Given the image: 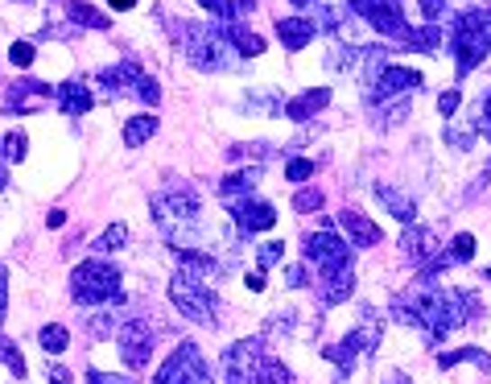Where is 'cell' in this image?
<instances>
[{
    "label": "cell",
    "mask_w": 491,
    "mask_h": 384,
    "mask_svg": "<svg viewBox=\"0 0 491 384\" xmlns=\"http://www.w3.org/2000/svg\"><path fill=\"white\" fill-rule=\"evenodd\" d=\"M294 380V376H289V368L281 364V360H277V355H260V360H256V372H252V384H289Z\"/></svg>",
    "instance_id": "23"
},
{
    "label": "cell",
    "mask_w": 491,
    "mask_h": 384,
    "mask_svg": "<svg viewBox=\"0 0 491 384\" xmlns=\"http://www.w3.org/2000/svg\"><path fill=\"white\" fill-rule=\"evenodd\" d=\"M339 232H343L355 248L380 244V227H376L368 215H359V211H339Z\"/></svg>",
    "instance_id": "14"
},
{
    "label": "cell",
    "mask_w": 491,
    "mask_h": 384,
    "mask_svg": "<svg viewBox=\"0 0 491 384\" xmlns=\"http://www.w3.org/2000/svg\"><path fill=\"white\" fill-rule=\"evenodd\" d=\"M33 59H38V54H33V41H13V46H9V62L17 70L33 67Z\"/></svg>",
    "instance_id": "30"
},
{
    "label": "cell",
    "mask_w": 491,
    "mask_h": 384,
    "mask_svg": "<svg viewBox=\"0 0 491 384\" xmlns=\"http://www.w3.org/2000/svg\"><path fill=\"white\" fill-rule=\"evenodd\" d=\"M112 9H120V13H124V9H137V0H112Z\"/></svg>",
    "instance_id": "48"
},
{
    "label": "cell",
    "mask_w": 491,
    "mask_h": 384,
    "mask_svg": "<svg viewBox=\"0 0 491 384\" xmlns=\"http://www.w3.org/2000/svg\"><path fill=\"white\" fill-rule=\"evenodd\" d=\"M219 30H223V38L236 46L240 59H256V54H265V38H260V33H252V30H244L240 21H223Z\"/></svg>",
    "instance_id": "20"
},
{
    "label": "cell",
    "mask_w": 491,
    "mask_h": 384,
    "mask_svg": "<svg viewBox=\"0 0 491 384\" xmlns=\"http://www.w3.org/2000/svg\"><path fill=\"white\" fill-rule=\"evenodd\" d=\"M286 178H289V182H305V178H314V161H310V158H294L286 166Z\"/></svg>",
    "instance_id": "36"
},
{
    "label": "cell",
    "mask_w": 491,
    "mask_h": 384,
    "mask_svg": "<svg viewBox=\"0 0 491 384\" xmlns=\"http://www.w3.org/2000/svg\"><path fill=\"white\" fill-rule=\"evenodd\" d=\"M54 91L59 87H50V83H33V79H25V83H17V87H9V96H5V108L9 112H38V108H46L50 99H54Z\"/></svg>",
    "instance_id": "12"
},
{
    "label": "cell",
    "mask_w": 491,
    "mask_h": 384,
    "mask_svg": "<svg viewBox=\"0 0 491 384\" xmlns=\"http://www.w3.org/2000/svg\"><path fill=\"white\" fill-rule=\"evenodd\" d=\"M46 224H50V227H62V224H67V211H50Z\"/></svg>",
    "instance_id": "43"
},
{
    "label": "cell",
    "mask_w": 491,
    "mask_h": 384,
    "mask_svg": "<svg viewBox=\"0 0 491 384\" xmlns=\"http://www.w3.org/2000/svg\"><path fill=\"white\" fill-rule=\"evenodd\" d=\"M454 364H479V372L491 368V355L479 347H462V352H442L438 355V368H454Z\"/></svg>",
    "instance_id": "26"
},
{
    "label": "cell",
    "mask_w": 491,
    "mask_h": 384,
    "mask_svg": "<svg viewBox=\"0 0 491 384\" xmlns=\"http://www.w3.org/2000/svg\"><path fill=\"white\" fill-rule=\"evenodd\" d=\"M388 384H405V376H401V372H393V376H388Z\"/></svg>",
    "instance_id": "49"
},
{
    "label": "cell",
    "mask_w": 491,
    "mask_h": 384,
    "mask_svg": "<svg viewBox=\"0 0 491 384\" xmlns=\"http://www.w3.org/2000/svg\"><path fill=\"white\" fill-rule=\"evenodd\" d=\"M281 252H286V244H277L273 240V244H265L260 252H256V261H260V269H273L277 261H281Z\"/></svg>",
    "instance_id": "39"
},
{
    "label": "cell",
    "mask_w": 491,
    "mask_h": 384,
    "mask_svg": "<svg viewBox=\"0 0 491 384\" xmlns=\"http://www.w3.org/2000/svg\"><path fill=\"white\" fill-rule=\"evenodd\" d=\"M5 306H9V269L0 265V318H5Z\"/></svg>",
    "instance_id": "41"
},
{
    "label": "cell",
    "mask_w": 491,
    "mask_h": 384,
    "mask_svg": "<svg viewBox=\"0 0 491 384\" xmlns=\"http://www.w3.org/2000/svg\"><path fill=\"white\" fill-rule=\"evenodd\" d=\"M54 104H59V108H62V116L79 120L83 112H91V104H95V96H91V87H87V83L70 79V83H62V87L54 91Z\"/></svg>",
    "instance_id": "15"
},
{
    "label": "cell",
    "mask_w": 491,
    "mask_h": 384,
    "mask_svg": "<svg viewBox=\"0 0 491 384\" xmlns=\"http://www.w3.org/2000/svg\"><path fill=\"white\" fill-rule=\"evenodd\" d=\"M0 360L9 364V372H13V376H25V360H21V352H17L13 343H5V339H0Z\"/></svg>",
    "instance_id": "37"
},
{
    "label": "cell",
    "mask_w": 491,
    "mask_h": 384,
    "mask_svg": "<svg viewBox=\"0 0 491 384\" xmlns=\"http://www.w3.org/2000/svg\"><path fill=\"white\" fill-rule=\"evenodd\" d=\"M70 297L79 306H104L120 297V269L108 256H91L70 273Z\"/></svg>",
    "instance_id": "6"
},
{
    "label": "cell",
    "mask_w": 491,
    "mask_h": 384,
    "mask_svg": "<svg viewBox=\"0 0 491 384\" xmlns=\"http://www.w3.org/2000/svg\"><path fill=\"white\" fill-rule=\"evenodd\" d=\"M487 13H491V9H487Z\"/></svg>",
    "instance_id": "51"
},
{
    "label": "cell",
    "mask_w": 491,
    "mask_h": 384,
    "mask_svg": "<svg viewBox=\"0 0 491 384\" xmlns=\"http://www.w3.org/2000/svg\"><path fill=\"white\" fill-rule=\"evenodd\" d=\"M116 343H120V355H124V364L132 372L149 368V352H153V326L145 318H124L116 326Z\"/></svg>",
    "instance_id": "8"
},
{
    "label": "cell",
    "mask_w": 491,
    "mask_h": 384,
    "mask_svg": "<svg viewBox=\"0 0 491 384\" xmlns=\"http://www.w3.org/2000/svg\"><path fill=\"white\" fill-rule=\"evenodd\" d=\"M471 256H475V236L471 232H459L450 244V261H471Z\"/></svg>",
    "instance_id": "33"
},
{
    "label": "cell",
    "mask_w": 491,
    "mask_h": 384,
    "mask_svg": "<svg viewBox=\"0 0 491 384\" xmlns=\"http://www.w3.org/2000/svg\"><path fill=\"white\" fill-rule=\"evenodd\" d=\"M153 133H158V116H153V112H141V116H132L124 124V145L137 149V145H145Z\"/></svg>",
    "instance_id": "24"
},
{
    "label": "cell",
    "mask_w": 491,
    "mask_h": 384,
    "mask_svg": "<svg viewBox=\"0 0 491 384\" xmlns=\"http://www.w3.org/2000/svg\"><path fill=\"white\" fill-rule=\"evenodd\" d=\"M132 96H137V99H145V104H158V99H161L158 79H149V75H141V79H137V87H132Z\"/></svg>",
    "instance_id": "35"
},
{
    "label": "cell",
    "mask_w": 491,
    "mask_h": 384,
    "mask_svg": "<svg viewBox=\"0 0 491 384\" xmlns=\"http://www.w3.org/2000/svg\"><path fill=\"white\" fill-rule=\"evenodd\" d=\"M153 215H158V227L182 252L195 248V227H198V215H203V198H198L195 187L174 182L161 195H153Z\"/></svg>",
    "instance_id": "2"
},
{
    "label": "cell",
    "mask_w": 491,
    "mask_h": 384,
    "mask_svg": "<svg viewBox=\"0 0 491 384\" xmlns=\"http://www.w3.org/2000/svg\"><path fill=\"white\" fill-rule=\"evenodd\" d=\"M141 75H145V70H141V62L124 59V62H120V67L99 70L95 79L104 83V96H108V99H120V96H124V91H132V87H137V79H141Z\"/></svg>",
    "instance_id": "13"
},
{
    "label": "cell",
    "mask_w": 491,
    "mask_h": 384,
    "mask_svg": "<svg viewBox=\"0 0 491 384\" xmlns=\"http://www.w3.org/2000/svg\"><path fill=\"white\" fill-rule=\"evenodd\" d=\"M17 5H30V0H17Z\"/></svg>",
    "instance_id": "50"
},
{
    "label": "cell",
    "mask_w": 491,
    "mask_h": 384,
    "mask_svg": "<svg viewBox=\"0 0 491 384\" xmlns=\"http://www.w3.org/2000/svg\"><path fill=\"white\" fill-rule=\"evenodd\" d=\"M376 198H380V207L388 211L393 219H401L405 227L417 224V203H413L409 195H401L396 187H376Z\"/></svg>",
    "instance_id": "19"
},
{
    "label": "cell",
    "mask_w": 491,
    "mask_h": 384,
    "mask_svg": "<svg viewBox=\"0 0 491 384\" xmlns=\"http://www.w3.org/2000/svg\"><path fill=\"white\" fill-rule=\"evenodd\" d=\"M153 384H211V376H206V364L203 355H198L195 343H182L174 355H169L166 364H161L158 380Z\"/></svg>",
    "instance_id": "9"
},
{
    "label": "cell",
    "mask_w": 491,
    "mask_h": 384,
    "mask_svg": "<svg viewBox=\"0 0 491 384\" xmlns=\"http://www.w3.org/2000/svg\"><path fill=\"white\" fill-rule=\"evenodd\" d=\"M9 187V161H5V153H0V190Z\"/></svg>",
    "instance_id": "46"
},
{
    "label": "cell",
    "mask_w": 491,
    "mask_h": 384,
    "mask_svg": "<svg viewBox=\"0 0 491 384\" xmlns=\"http://www.w3.org/2000/svg\"><path fill=\"white\" fill-rule=\"evenodd\" d=\"M91 384H132L124 376H108V372H91Z\"/></svg>",
    "instance_id": "42"
},
{
    "label": "cell",
    "mask_w": 491,
    "mask_h": 384,
    "mask_svg": "<svg viewBox=\"0 0 491 384\" xmlns=\"http://www.w3.org/2000/svg\"><path fill=\"white\" fill-rule=\"evenodd\" d=\"M206 13H215V21L223 25V21H236V0H198Z\"/></svg>",
    "instance_id": "31"
},
{
    "label": "cell",
    "mask_w": 491,
    "mask_h": 384,
    "mask_svg": "<svg viewBox=\"0 0 491 384\" xmlns=\"http://www.w3.org/2000/svg\"><path fill=\"white\" fill-rule=\"evenodd\" d=\"M459 104H462V91L459 87H450V91H442V96H438V112H442L446 120L459 112Z\"/></svg>",
    "instance_id": "38"
},
{
    "label": "cell",
    "mask_w": 491,
    "mask_h": 384,
    "mask_svg": "<svg viewBox=\"0 0 491 384\" xmlns=\"http://www.w3.org/2000/svg\"><path fill=\"white\" fill-rule=\"evenodd\" d=\"M256 169H244V174H227L223 178V187H219V198H223V203H236V198H248V195H256Z\"/></svg>",
    "instance_id": "22"
},
{
    "label": "cell",
    "mask_w": 491,
    "mask_h": 384,
    "mask_svg": "<svg viewBox=\"0 0 491 384\" xmlns=\"http://www.w3.org/2000/svg\"><path fill=\"white\" fill-rule=\"evenodd\" d=\"M401 252L409 256V261H413V265H417V269H425V265H430V261H433V256L442 252V248H438V240H433L430 232H425V227H417V224H413L409 232H405V240H401Z\"/></svg>",
    "instance_id": "16"
},
{
    "label": "cell",
    "mask_w": 491,
    "mask_h": 384,
    "mask_svg": "<svg viewBox=\"0 0 491 384\" xmlns=\"http://www.w3.org/2000/svg\"><path fill=\"white\" fill-rule=\"evenodd\" d=\"M232 207V215H236V227L244 232V236H256V232H268V227L277 224V207L273 203H265V198H236V203H227Z\"/></svg>",
    "instance_id": "10"
},
{
    "label": "cell",
    "mask_w": 491,
    "mask_h": 384,
    "mask_svg": "<svg viewBox=\"0 0 491 384\" xmlns=\"http://www.w3.org/2000/svg\"><path fill=\"white\" fill-rule=\"evenodd\" d=\"M38 339H41V347H46V355H62L67 352V343H70V331L67 326H59V323H50V326H41L38 331Z\"/></svg>",
    "instance_id": "28"
},
{
    "label": "cell",
    "mask_w": 491,
    "mask_h": 384,
    "mask_svg": "<svg viewBox=\"0 0 491 384\" xmlns=\"http://www.w3.org/2000/svg\"><path fill=\"white\" fill-rule=\"evenodd\" d=\"M286 277H289V286H305V273H302V269H297V265H294V269H289V273H286Z\"/></svg>",
    "instance_id": "44"
},
{
    "label": "cell",
    "mask_w": 491,
    "mask_h": 384,
    "mask_svg": "<svg viewBox=\"0 0 491 384\" xmlns=\"http://www.w3.org/2000/svg\"><path fill=\"white\" fill-rule=\"evenodd\" d=\"M331 104V87H314V91H302L297 99H289L286 104V116L297 120V124H305L310 116H318V112Z\"/></svg>",
    "instance_id": "18"
},
{
    "label": "cell",
    "mask_w": 491,
    "mask_h": 384,
    "mask_svg": "<svg viewBox=\"0 0 491 384\" xmlns=\"http://www.w3.org/2000/svg\"><path fill=\"white\" fill-rule=\"evenodd\" d=\"M393 318L405 326H425V339H430V343H442L454 326L467 323V315H462V294L438 289V286H430V281L413 286L409 294H396Z\"/></svg>",
    "instance_id": "1"
},
{
    "label": "cell",
    "mask_w": 491,
    "mask_h": 384,
    "mask_svg": "<svg viewBox=\"0 0 491 384\" xmlns=\"http://www.w3.org/2000/svg\"><path fill=\"white\" fill-rule=\"evenodd\" d=\"M67 17L75 21V25H83V30H108V25H112V21L104 17L99 9H91L87 0H70V5H67Z\"/></svg>",
    "instance_id": "25"
},
{
    "label": "cell",
    "mask_w": 491,
    "mask_h": 384,
    "mask_svg": "<svg viewBox=\"0 0 491 384\" xmlns=\"http://www.w3.org/2000/svg\"><path fill=\"white\" fill-rule=\"evenodd\" d=\"M314 33L318 30H314V21H310V17H281V21H277V38H281V46H286V50H294V54L310 46Z\"/></svg>",
    "instance_id": "17"
},
{
    "label": "cell",
    "mask_w": 491,
    "mask_h": 384,
    "mask_svg": "<svg viewBox=\"0 0 491 384\" xmlns=\"http://www.w3.org/2000/svg\"><path fill=\"white\" fill-rule=\"evenodd\" d=\"M294 207H297V211H323V190H310V187L297 190V195H294Z\"/></svg>",
    "instance_id": "34"
},
{
    "label": "cell",
    "mask_w": 491,
    "mask_h": 384,
    "mask_svg": "<svg viewBox=\"0 0 491 384\" xmlns=\"http://www.w3.org/2000/svg\"><path fill=\"white\" fill-rule=\"evenodd\" d=\"M422 87V70H413V67H384L380 70V79L368 87V96H380V99H388V96H405V91H417Z\"/></svg>",
    "instance_id": "11"
},
{
    "label": "cell",
    "mask_w": 491,
    "mask_h": 384,
    "mask_svg": "<svg viewBox=\"0 0 491 384\" xmlns=\"http://www.w3.org/2000/svg\"><path fill=\"white\" fill-rule=\"evenodd\" d=\"M450 50H454V62H459V75H471L491 54V13L487 9L462 13L450 25Z\"/></svg>",
    "instance_id": "4"
},
{
    "label": "cell",
    "mask_w": 491,
    "mask_h": 384,
    "mask_svg": "<svg viewBox=\"0 0 491 384\" xmlns=\"http://www.w3.org/2000/svg\"><path fill=\"white\" fill-rule=\"evenodd\" d=\"M124 240H128V227H124V224H112L108 232L99 236V252H116V248L124 244Z\"/></svg>",
    "instance_id": "32"
},
{
    "label": "cell",
    "mask_w": 491,
    "mask_h": 384,
    "mask_svg": "<svg viewBox=\"0 0 491 384\" xmlns=\"http://www.w3.org/2000/svg\"><path fill=\"white\" fill-rule=\"evenodd\" d=\"M351 289H355L351 269H343V273H331V277H323V286H318V302H323V306H339V302H347V297H351Z\"/></svg>",
    "instance_id": "21"
},
{
    "label": "cell",
    "mask_w": 491,
    "mask_h": 384,
    "mask_svg": "<svg viewBox=\"0 0 491 384\" xmlns=\"http://www.w3.org/2000/svg\"><path fill=\"white\" fill-rule=\"evenodd\" d=\"M475 128H479L483 137H487V141H491V96H487V99H483V112H479V116H475Z\"/></svg>",
    "instance_id": "40"
},
{
    "label": "cell",
    "mask_w": 491,
    "mask_h": 384,
    "mask_svg": "<svg viewBox=\"0 0 491 384\" xmlns=\"http://www.w3.org/2000/svg\"><path fill=\"white\" fill-rule=\"evenodd\" d=\"M182 54H186V62L190 67H198V70H236L240 62V54H236V46L223 38V30H219V21L215 25H182Z\"/></svg>",
    "instance_id": "3"
},
{
    "label": "cell",
    "mask_w": 491,
    "mask_h": 384,
    "mask_svg": "<svg viewBox=\"0 0 491 384\" xmlns=\"http://www.w3.org/2000/svg\"><path fill=\"white\" fill-rule=\"evenodd\" d=\"M25 149H30V137L21 128H13L5 137V145H0V153H5V161H25Z\"/></svg>",
    "instance_id": "29"
},
{
    "label": "cell",
    "mask_w": 491,
    "mask_h": 384,
    "mask_svg": "<svg viewBox=\"0 0 491 384\" xmlns=\"http://www.w3.org/2000/svg\"><path fill=\"white\" fill-rule=\"evenodd\" d=\"M248 289H252V294H260V289H265V277L252 273V277H248Z\"/></svg>",
    "instance_id": "45"
},
{
    "label": "cell",
    "mask_w": 491,
    "mask_h": 384,
    "mask_svg": "<svg viewBox=\"0 0 491 384\" xmlns=\"http://www.w3.org/2000/svg\"><path fill=\"white\" fill-rule=\"evenodd\" d=\"M50 376H54V384H70V376H67V368H54V372H50Z\"/></svg>",
    "instance_id": "47"
},
{
    "label": "cell",
    "mask_w": 491,
    "mask_h": 384,
    "mask_svg": "<svg viewBox=\"0 0 491 384\" xmlns=\"http://www.w3.org/2000/svg\"><path fill=\"white\" fill-rule=\"evenodd\" d=\"M438 41H442V25H430V21H425L422 30H409V38H405V46H413V50H425V54H430V50H438Z\"/></svg>",
    "instance_id": "27"
},
{
    "label": "cell",
    "mask_w": 491,
    "mask_h": 384,
    "mask_svg": "<svg viewBox=\"0 0 491 384\" xmlns=\"http://www.w3.org/2000/svg\"><path fill=\"white\" fill-rule=\"evenodd\" d=\"M302 248H305V261L323 277L351 269V248H347L343 236H334V232H310V236L302 240Z\"/></svg>",
    "instance_id": "7"
},
{
    "label": "cell",
    "mask_w": 491,
    "mask_h": 384,
    "mask_svg": "<svg viewBox=\"0 0 491 384\" xmlns=\"http://www.w3.org/2000/svg\"><path fill=\"white\" fill-rule=\"evenodd\" d=\"M169 297H174V306L190 323L211 326L219 315V297H215V289H211V277L195 273V269H186V265L177 269L174 281H169Z\"/></svg>",
    "instance_id": "5"
}]
</instances>
